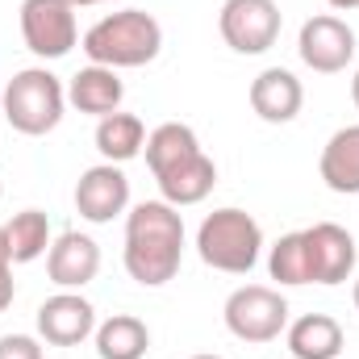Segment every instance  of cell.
Instances as JSON below:
<instances>
[{
  "mask_svg": "<svg viewBox=\"0 0 359 359\" xmlns=\"http://www.w3.org/2000/svg\"><path fill=\"white\" fill-rule=\"evenodd\" d=\"M297 55L309 72L318 76H339L347 72V63L355 59V29L334 17V13H318L301 25L297 34Z\"/></svg>",
  "mask_w": 359,
  "mask_h": 359,
  "instance_id": "obj_9",
  "label": "cell"
},
{
  "mask_svg": "<svg viewBox=\"0 0 359 359\" xmlns=\"http://www.w3.org/2000/svg\"><path fill=\"white\" fill-rule=\"evenodd\" d=\"M121 100H126V84H121V76L113 67L88 63V67H80L67 80V104L80 109V113H88V117H96V121L109 117V113H117Z\"/></svg>",
  "mask_w": 359,
  "mask_h": 359,
  "instance_id": "obj_15",
  "label": "cell"
},
{
  "mask_svg": "<svg viewBox=\"0 0 359 359\" xmlns=\"http://www.w3.org/2000/svg\"><path fill=\"white\" fill-rule=\"evenodd\" d=\"M96 271H100V247H96V238L80 234V230H63L50 243V251H46V276H50V284L80 292L84 284L96 280Z\"/></svg>",
  "mask_w": 359,
  "mask_h": 359,
  "instance_id": "obj_13",
  "label": "cell"
},
{
  "mask_svg": "<svg viewBox=\"0 0 359 359\" xmlns=\"http://www.w3.org/2000/svg\"><path fill=\"white\" fill-rule=\"evenodd\" d=\"M121 264L130 271V280L142 288H163L168 280H176L180 264H184V217L176 205L159 196L126 213Z\"/></svg>",
  "mask_w": 359,
  "mask_h": 359,
  "instance_id": "obj_1",
  "label": "cell"
},
{
  "mask_svg": "<svg viewBox=\"0 0 359 359\" xmlns=\"http://www.w3.org/2000/svg\"><path fill=\"white\" fill-rule=\"evenodd\" d=\"M96 355L100 359H142L151 347V330L142 318L134 313H113L104 322H96Z\"/></svg>",
  "mask_w": 359,
  "mask_h": 359,
  "instance_id": "obj_19",
  "label": "cell"
},
{
  "mask_svg": "<svg viewBox=\"0 0 359 359\" xmlns=\"http://www.w3.org/2000/svg\"><path fill=\"white\" fill-rule=\"evenodd\" d=\"M142 155H147V168H151V176L159 184L163 201L176 205V209L201 205V201L213 192V184H217V163L205 155L196 130L184 126V121H163V126H155V130L147 134Z\"/></svg>",
  "mask_w": 359,
  "mask_h": 359,
  "instance_id": "obj_2",
  "label": "cell"
},
{
  "mask_svg": "<svg viewBox=\"0 0 359 359\" xmlns=\"http://www.w3.org/2000/svg\"><path fill=\"white\" fill-rule=\"evenodd\" d=\"M318 176L339 196H359V126H343L330 134L318 159Z\"/></svg>",
  "mask_w": 359,
  "mask_h": 359,
  "instance_id": "obj_16",
  "label": "cell"
},
{
  "mask_svg": "<svg viewBox=\"0 0 359 359\" xmlns=\"http://www.w3.org/2000/svg\"><path fill=\"white\" fill-rule=\"evenodd\" d=\"M351 100H355V109H359V72H355V80H351Z\"/></svg>",
  "mask_w": 359,
  "mask_h": 359,
  "instance_id": "obj_26",
  "label": "cell"
},
{
  "mask_svg": "<svg viewBox=\"0 0 359 359\" xmlns=\"http://www.w3.org/2000/svg\"><path fill=\"white\" fill-rule=\"evenodd\" d=\"M0 359H42V343L34 334H0Z\"/></svg>",
  "mask_w": 359,
  "mask_h": 359,
  "instance_id": "obj_22",
  "label": "cell"
},
{
  "mask_svg": "<svg viewBox=\"0 0 359 359\" xmlns=\"http://www.w3.org/2000/svg\"><path fill=\"white\" fill-rule=\"evenodd\" d=\"M305 104V88L288 67H264L251 80V109L268 126H288Z\"/></svg>",
  "mask_w": 359,
  "mask_h": 359,
  "instance_id": "obj_14",
  "label": "cell"
},
{
  "mask_svg": "<svg viewBox=\"0 0 359 359\" xmlns=\"http://www.w3.org/2000/svg\"><path fill=\"white\" fill-rule=\"evenodd\" d=\"M0 196H4V184H0Z\"/></svg>",
  "mask_w": 359,
  "mask_h": 359,
  "instance_id": "obj_29",
  "label": "cell"
},
{
  "mask_svg": "<svg viewBox=\"0 0 359 359\" xmlns=\"http://www.w3.org/2000/svg\"><path fill=\"white\" fill-rule=\"evenodd\" d=\"M21 38L38 59H63L80 42L76 4L67 0H21Z\"/></svg>",
  "mask_w": 359,
  "mask_h": 359,
  "instance_id": "obj_8",
  "label": "cell"
},
{
  "mask_svg": "<svg viewBox=\"0 0 359 359\" xmlns=\"http://www.w3.org/2000/svg\"><path fill=\"white\" fill-rule=\"evenodd\" d=\"M126 209H130V180L117 163H96L76 180V213L84 222L104 226V222L121 217Z\"/></svg>",
  "mask_w": 359,
  "mask_h": 359,
  "instance_id": "obj_12",
  "label": "cell"
},
{
  "mask_svg": "<svg viewBox=\"0 0 359 359\" xmlns=\"http://www.w3.org/2000/svg\"><path fill=\"white\" fill-rule=\"evenodd\" d=\"M163 50V25L147 13V8H121L109 13L84 34V55L88 63L100 67H147L155 63Z\"/></svg>",
  "mask_w": 359,
  "mask_h": 359,
  "instance_id": "obj_3",
  "label": "cell"
},
{
  "mask_svg": "<svg viewBox=\"0 0 359 359\" xmlns=\"http://www.w3.org/2000/svg\"><path fill=\"white\" fill-rule=\"evenodd\" d=\"M13 255H8V243H4V226H0V313L13 305Z\"/></svg>",
  "mask_w": 359,
  "mask_h": 359,
  "instance_id": "obj_23",
  "label": "cell"
},
{
  "mask_svg": "<svg viewBox=\"0 0 359 359\" xmlns=\"http://www.w3.org/2000/svg\"><path fill=\"white\" fill-rule=\"evenodd\" d=\"M284 339H288L292 359H339L343 351V326L330 313H305L288 322Z\"/></svg>",
  "mask_w": 359,
  "mask_h": 359,
  "instance_id": "obj_17",
  "label": "cell"
},
{
  "mask_svg": "<svg viewBox=\"0 0 359 359\" xmlns=\"http://www.w3.org/2000/svg\"><path fill=\"white\" fill-rule=\"evenodd\" d=\"M96 334V309L88 297L59 288L38 305V339L50 347H80L84 339Z\"/></svg>",
  "mask_w": 359,
  "mask_h": 359,
  "instance_id": "obj_10",
  "label": "cell"
},
{
  "mask_svg": "<svg viewBox=\"0 0 359 359\" xmlns=\"http://www.w3.org/2000/svg\"><path fill=\"white\" fill-rule=\"evenodd\" d=\"M196 255L201 264L226 276H247L264 255V226L247 209H213L196 226Z\"/></svg>",
  "mask_w": 359,
  "mask_h": 359,
  "instance_id": "obj_4",
  "label": "cell"
},
{
  "mask_svg": "<svg viewBox=\"0 0 359 359\" xmlns=\"http://www.w3.org/2000/svg\"><path fill=\"white\" fill-rule=\"evenodd\" d=\"M4 243H8V255L13 264H34L50 251L55 234H50V217L42 209H21L4 222Z\"/></svg>",
  "mask_w": 359,
  "mask_h": 359,
  "instance_id": "obj_20",
  "label": "cell"
},
{
  "mask_svg": "<svg viewBox=\"0 0 359 359\" xmlns=\"http://www.w3.org/2000/svg\"><path fill=\"white\" fill-rule=\"evenodd\" d=\"M192 359H222V355H192Z\"/></svg>",
  "mask_w": 359,
  "mask_h": 359,
  "instance_id": "obj_28",
  "label": "cell"
},
{
  "mask_svg": "<svg viewBox=\"0 0 359 359\" xmlns=\"http://www.w3.org/2000/svg\"><path fill=\"white\" fill-rule=\"evenodd\" d=\"M142 147H147V126H142V117L117 109V113H109V117L96 121V151H100L104 163H117V168H121V163L138 159Z\"/></svg>",
  "mask_w": 359,
  "mask_h": 359,
  "instance_id": "obj_18",
  "label": "cell"
},
{
  "mask_svg": "<svg viewBox=\"0 0 359 359\" xmlns=\"http://www.w3.org/2000/svg\"><path fill=\"white\" fill-rule=\"evenodd\" d=\"M280 4L276 0H226L222 13H217V29H222V42L234 50V55H264L276 46L280 38Z\"/></svg>",
  "mask_w": 359,
  "mask_h": 359,
  "instance_id": "obj_7",
  "label": "cell"
},
{
  "mask_svg": "<svg viewBox=\"0 0 359 359\" xmlns=\"http://www.w3.org/2000/svg\"><path fill=\"white\" fill-rule=\"evenodd\" d=\"M305 247H309V268H313V284H347L355 276L359 251L351 230H343L339 222H318L305 230Z\"/></svg>",
  "mask_w": 359,
  "mask_h": 359,
  "instance_id": "obj_11",
  "label": "cell"
},
{
  "mask_svg": "<svg viewBox=\"0 0 359 359\" xmlns=\"http://www.w3.org/2000/svg\"><path fill=\"white\" fill-rule=\"evenodd\" d=\"M222 318L238 343H276L288 330V301L271 284H243L226 297Z\"/></svg>",
  "mask_w": 359,
  "mask_h": 359,
  "instance_id": "obj_6",
  "label": "cell"
},
{
  "mask_svg": "<svg viewBox=\"0 0 359 359\" xmlns=\"http://www.w3.org/2000/svg\"><path fill=\"white\" fill-rule=\"evenodd\" d=\"M63 109H67V88H63V80L50 67H25V72H17L4 84V96H0V113L25 138L50 134L63 121Z\"/></svg>",
  "mask_w": 359,
  "mask_h": 359,
  "instance_id": "obj_5",
  "label": "cell"
},
{
  "mask_svg": "<svg viewBox=\"0 0 359 359\" xmlns=\"http://www.w3.org/2000/svg\"><path fill=\"white\" fill-rule=\"evenodd\" d=\"M268 276L276 284H313V268H309V247H305V230L284 234L268 255Z\"/></svg>",
  "mask_w": 359,
  "mask_h": 359,
  "instance_id": "obj_21",
  "label": "cell"
},
{
  "mask_svg": "<svg viewBox=\"0 0 359 359\" xmlns=\"http://www.w3.org/2000/svg\"><path fill=\"white\" fill-rule=\"evenodd\" d=\"M351 301H355V309H359V280H355V288H351Z\"/></svg>",
  "mask_w": 359,
  "mask_h": 359,
  "instance_id": "obj_27",
  "label": "cell"
},
{
  "mask_svg": "<svg viewBox=\"0 0 359 359\" xmlns=\"http://www.w3.org/2000/svg\"><path fill=\"white\" fill-rule=\"evenodd\" d=\"M330 8H343V13H351V8H359V0H326Z\"/></svg>",
  "mask_w": 359,
  "mask_h": 359,
  "instance_id": "obj_24",
  "label": "cell"
},
{
  "mask_svg": "<svg viewBox=\"0 0 359 359\" xmlns=\"http://www.w3.org/2000/svg\"><path fill=\"white\" fill-rule=\"evenodd\" d=\"M67 4H76V8H88V4H117V0H67Z\"/></svg>",
  "mask_w": 359,
  "mask_h": 359,
  "instance_id": "obj_25",
  "label": "cell"
}]
</instances>
